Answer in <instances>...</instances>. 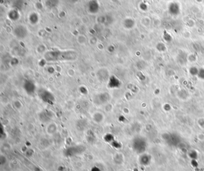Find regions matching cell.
Masks as SVG:
<instances>
[{
    "label": "cell",
    "mask_w": 204,
    "mask_h": 171,
    "mask_svg": "<svg viewBox=\"0 0 204 171\" xmlns=\"http://www.w3.org/2000/svg\"><path fill=\"white\" fill-rule=\"evenodd\" d=\"M15 34L19 38H23L27 36V32L25 28L20 26L16 28V29H15Z\"/></svg>",
    "instance_id": "cell-8"
},
{
    "label": "cell",
    "mask_w": 204,
    "mask_h": 171,
    "mask_svg": "<svg viewBox=\"0 0 204 171\" xmlns=\"http://www.w3.org/2000/svg\"><path fill=\"white\" fill-rule=\"evenodd\" d=\"M96 76L99 81L102 82L108 81L110 78L109 72L106 68H101L98 70L96 73Z\"/></svg>",
    "instance_id": "cell-5"
},
{
    "label": "cell",
    "mask_w": 204,
    "mask_h": 171,
    "mask_svg": "<svg viewBox=\"0 0 204 171\" xmlns=\"http://www.w3.org/2000/svg\"><path fill=\"white\" fill-rule=\"evenodd\" d=\"M105 118L104 115L101 112H95L92 115V120L96 124L102 123Z\"/></svg>",
    "instance_id": "cell-7"
},
{
    "label": "cell",
    "mask_w": 204,
    "mask_h": 171,
    "mask_svg": "<svg viewBox=\"0 0 204 171\" xmlns=\"http://www.w3.org/2000/svg\"><path fill=\"white\" fill-rule=\"evenodd\" d=\"M57 131V125L53 122L49 123L46 125V132L49 135H53Z\"/></svg>",
    "instance_id": "cell-6"
},
{
    "label": "cell",
    "mask_w": 204,
    "mask_h": 171,
    "mask_svg": "<svg viewBox=\"0 0 204 171\" xmlns=\"http://www.w3.org/2000/svg\"><path fill=\"white\" fill-rule=\"evenodd\" d=\"M111 99V95L108 93H101L95 95L93 97V102L96 106L107 104Z\"/></svg>",
    "instance_id": "cell-3"
},
{
    "label": "cell",
    "mask_w": 204,
    "mask_h": 171,
    "mask_svg": "<svg viewBox=\"0 0 204 171\" xmlns=\"http://www.w3.org/2000/svg\"><path fill=\"white\" fill-rule=\"evenodd\" d=\"M23 88L26 93L29 95H33L36 91V86L31 81H26L24 82Z\"/></svg>",
    "instance_id": "cell-4"
},
{
    "label": "cell",
    "mask_w": 204,
    "mask_h": 171,
    "mask_svg": "<svg viewBox=\"0 0 204 171\" xmlns=\"http://www.w3.org/2000/svg\"><path fill=\"white\" fill-rule=\"evenodd\" d=\"M37 94L43 102L47 103H53L55 100L54 95L45 88H40L37 91Z\"/></svg>",
    "instance_id": "cell-2"
},
{
    "label": "cell",
    "mask_w": 204,
    "mask_h": 171,
    "mask_svg": "<svg viewBox=\"0 0 204 171\" xmlns=\"http://www.w3.org/2000/svg\"><path fill=\"white\" fill-rule=\"evenodd\" d=\"M69 52H48L45 55V58L48 61H71L74 60L77 58L76 54L73 52L70 55H67Z\"/></svg>",
    "instance_id": "cell-1"
}]
</instances>
